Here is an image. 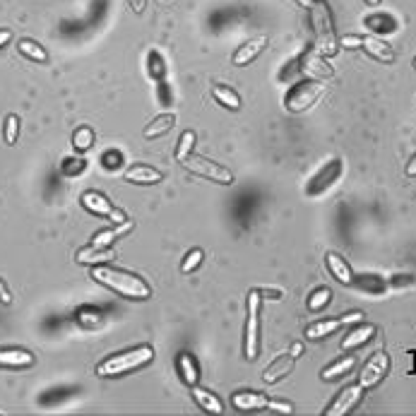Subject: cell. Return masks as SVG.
Instances as JSON below:
<instances>
[{
	"instance_id": "obj_11",
	"label": "cell",
	"mask_w": 416,
	"mask_h": 416,
	"mask_svg": "<svg viewBox=\"0 0 416 416\" xmlns=\"http://www.w3.org/2000/svg\"><path fill=\"white\" fill-rule=\"evenodd\" d=\"M361 395H364V388L361 385H349V388H344L340 395H337V399L330 404V409H327V416H344L349 414L351 409L356 407V404L361 402Z\"/></svg>"
},
{
	"instance_id": "obj_14",
	"label": "cell",
	"mask_w": 416,
	"mask_h": 416,
	"mask_svg": "<svg viewBox=\"0 0 416 416\" xmlns=\"http://www.w3.org/2000/svg\"><path fill=\"white\" fill-rule=\"evenodd\" d=\"M364 51L380 63H393L395 61L393 46H390L388 41H383L380 37H364Z\"/></svg>"
},
{
	"instance_id": "obj_38",
	"label": "cell",
	"mask_w": 416,
	"mask_h": 416,
	"mask_svg": "<svg viewBox=\"0 0 416 416\" xmlns=\"http://www.w3.org/2000/svg\"><path fill=\"white\" fill-rule=\"evenodd\" d=\"M101 164H104V169H109V171L121 169V166H123V154H121L118 149H109L104 156H101Z\"/></svg>"
},
{
	"instance_id": "obj_39",
	"label": "cell",
	"mask_w": 416,
	"mask_h": 416,
	"mask_svg": "<svg viewBox=\"0 0 416 416\" xmlns=\"http://www.w3.org/2000/svg\"><path fill=\"white\" fill-rule=\"evenodd\" d=\"M267 409H275V412H279V414H291L293 412V407L289 402H267Z\"/></svg>"
},
{
	"instance_id": "obj_43",
	"label": "cell",
	"mask_w": 416,
	"mask_h": 416,
	"mask_svg": "<svg viewBox=\"0 0 416 416\" xmlns=\"http://www.w3.org/2000/svg\"><path fill=\"white\" fill-rule=\"evenodd\" d=\"M10 39H12V32H10V29H0V48H3Z\"/></svg>"
},
{
	"instance_id": "obj_26",
	"label": "cell",
	"mask_w": 416,
	"mask_h": 416,
	"mask_svg": "<svg viewBox=\"0 0 416 416\" xmlns=\"http://www.w3.org/2000/svg\"><path fill=\"white\" fill-rule=\"evenodd\" d=\"M174 125H176V116L174 114H161V116H156V118L145 128V138L147 140H154V138H159V135L169 133Z\"/></svg>"
},
{
	"instance_id": "obj_36",
	"label": "cell",
	"mask_w": 416,
	"mask_h": 416,
	"mask_svg": "<svg viewBox=\"0 0 416 416\" xmlns=\"http://www.w3.org/2000/svg\"><path fill=\"white\" fill-rule=\"evenodd\" d=\"M85 169H87V161L82 159V156H70V159L63 161V174L70 176V178L72 176H80Z\"/></svg>"
},
{
	"instance_id": "obj_24",
	"label": "cell",
	"mask_w": 416,
	"mask_h": 416,
	"mask_svg": "<svg viewBox=\"0 0 416 416\" xmlns=\"http://www.w3.org/2000/svg\"><path fill=\"white\" fill-rule=\"evenodd\" d=\"M178 371H180V378H183V383L188 385V388H193V385H198V366H195V359L190 356V351H180L178 354Z\"/></svg>"
},
{
	"instance_id": "obj_32",
	"label": "cell",
	"mask_w": 416,
	"mask_h": 416,
	"mask_svg": "<svg viewBox=\"0 0 416 416\" xmlns=\"http://www.w3.org/2000/svg\"><path fill=\"white\" fill-rule=\"evenodd\" d=\"M354 284H359L361 289H366V291H371V293H383L385 291V282L375 275H366V277H359V279L354 277Z\"/></svg>"
},
{
	"instance_id": "obj_21",
	"label": "cell",
	"mask_w": 416,
	"mask_h": 416,
	"mask_svg": "<svg viewBox=\"0 0 416 416\" xmlns=\"http://www.w3.org/2000/svg\"><path fill=\"white\" fill-rule=\"evenodd\" d=\"M34 356L24 349H3L0 351V366L5 368H24V366H32Z\"/></svg>"
},
{
	"instance_id": "obj_44",
	"label": "cell",
	"mask_w": 416,
	"mask_h": 416,
	"mask_svg": "<svg viewBox=\"0 0 416 416\" xmlns=\"http://www.w3.org/2000/svg\"><path fill=\"white\" fill-rule=\"evenodd\" d=\"M407 174H409V176H416V154H414V159L407 164Z\"/></svg>"
},
{
	"instance_id": "obj_15",
	"label": "cell",
	"mask_w": 416,
	"mask_h": 416,
	"mask_svg": "<svg viewBox=\"0 0 416 416\" xmlns=\"http://www.w3.org/2000/svg\"><path fill=\"white\" fill-rule=\"evenodd\" d=\"M325 262H327V270H330V275L337 279L340 284H354V272H351V267L346 265V260L342 256H337V253H327L325 256Z\"/></svg>"
},
{
	"instance_id": "obj_8",
	"label": "cell",
	"mask_w": 416,
	"mask_h": 416,
	"mask_svg": "<svg viewBox=\"0 0 416 416\" xmlns=\"http://www.w3.org/2000/svg\"><path fill=\"white\" fill-rule=\"evenodd\" d=\"M298 70H301L308 80H320L322 82V80H330V77H335L332 65L325 61V56H322V53L315 51V48H311V51H306L301 58H298Z\"/></svg>"
},
{
	"instance_id": "obj_10",
	"label": "cell",
	"mask_w": 416,
	"mask_h": 416,
	"mask_svg": "<svg viewBox=\"0 0 416 416\" xmlns=\"http://www.w3.org/2000/svg\"><path fill=\"white\" fill-rule=\"evenodd\" d=\"M361 313H349V315H342V318H332V320H320L315 325H311L306 330L308 340H322V337L332 335L335 330H340L342 325H351V322H361Z\"/></svg>"
},
{
	"instance_id": "obj_6",
	"label": "cell",
	"mask_w": 416,
	"mask_h": 416,
	"mask_svg": "<svg viewBox=\"0 0 416 416\" xmlns=\"http://www.w3.org/2000/svg\"><path fill=\"white\" fill-rule=\"evenodd\" d=\"M183 169L190 171L195 176H202V178H209L214 183H222V185H231L233 183V174L224 166H219L217 161L212 159H205V156L198 154H190L188 159H183Z\"/></svg>"
},
{
	"instance_id": "obj_19",
	"label": "cell",
	"mask_w": 416,
	"mask_h": 416,
	"mask_svg": "<svg viewBox=\"0 0 416 416\" xmlns=\"http://www.w3.org/2000/svg\"><path fill=\"white\" fill-rule=\"evenodd\" d=\"M293 361H296V359H293L291 354L279 356V359H275L270 366H267V371L262 373V380H265V383H277V380L287 378V375L291 373V368H293Z\"/></svg>"
},
{
	"instance_id": "obj_48",
	"label": "cell",
	"mask_w": 416,
	"mask_h": 416,
	"mask_svg": "<svg viewBox=\"0 0 416 416\" xmlns=\"http://www.w3.org/2000/svg\"><path fill=\"white\" fill-rule=\"evenodd\" d=\"M414 67H416V58H414Z\"/></svg>"
},
{
	"instance_id": "obj_35",
	"label": "cell",
	"mask_w": 416,
	"mask_h": 416,
	"mask_svg": "<svg viewBox=\"0 0 416 416\" xmlns=\"http://www.w3.org/2000/svg\"><path fill=\"white\" fill-rule=\"evenodd\" d=\"M330 298H332V291L330 289H318L315 293H313L311 298H308V308H311L313 313L315 311H322V308L330 303Z\"/></svg>"
},
{
	"instance_id": "obj_16",
	"label": "cell",
	"mask_w": 416,
	"mask_h": 416,
	"mask_svg": "<svg viewBox=\"0 0 416 416\" xmlns=\"http://www.w3.org/2000/svg\"><path fill=\"white\" fill-rule=\"evenodd\" d=\"M233 407L241 409V412H256V409H265L267 402H270V397L262 393H236L231 397Z\"/></svg>"
},
{
	"instance_id": "obj_7",
	"label": "cell",
	"mask_w": 416,
	"mask_h": 416,
	"mask_svg": "<svg viewBox=\"0 0 416 416\" xmlns=\"http://www.w3.org/2000/svg\"><path fill=\"white\" fill-rule=\"evenodd\" d=\"M388 371H390V356L385 354V351H375V354L364 364V368H361L359 385L364 390L375 388V385L385 378V373H388Z\"/></svg>"
},
{
	"instance_id": "obj_33",
	"label": "cell",
	"mask_w": 416,
	"mask_h": 416,
	"mask_svg": "<svg viewBox=\"0 0 416 416\" xmlns=\"http://www.w3.org/2000/svg\"><path fill=\"white\" fill-rule=\"evenodd\" d=\"M72 145H75V149H80V152L90 149V147L94 145V133H92L90 128H77L75 135H72Z\"/></svg>"
},
{
	"instance_id": "obj_41",
	"label": "cell",
	"mask_w": 416,
	"mask_h": 416,
	"mask_svg": "<svg viewBox=\"0 0 416 416\" xmlns=\"http://www.w3.org/2000/svg\"><path fill=\"white\" fill-rule=\"evenodd\" d=\"M130 3V8H133V12H142V10H145V5H147V0H128Z\"/></svg>"
},
{
	"instance_id": "obj_2",
	"label": "cell",
	"mask_w": 416,
	"mask_h": 416,
	"mask_svg": "<svg viewBox=\"0 0 416 416\" xmlns=\"http://www.w3.org/2000/svg\"><path fill=\"white\" fill-rule=\"evenodd\" d=\"M311 24H313V37H315V51L322 53L325 58L335 56L340 51V39L335 34V24H332L330 5L325 0H315L311 8Z\"/></svg>"
},
{
	"instance_id": "obj_31",
	"label": "cell",
	"mask_w": 416,
	"mask_h": 416,
	"mask_svg": "<svg viewBox=\"0 0 416 416\" xmlns=\"http://www.w3.org/2000/svg\"><path fill=\"white\" fill-rule=\"evenodd\" d=\"M149 75L154 77L156 82H161L164 80V75H166V63H164V58H161V53L159 51H149Z\"/></svg>"
},
{
	"instance_id": "obj_23",
	"label": "cell",
	"mask_w": 416,
	"mask_h": 416,
	"mask_svg": "<svg viewBox=\"0 0 416 416\" xmlns=\"http://www.w3.org/2000/svg\"><path fill=\"white\" fill-rule=\"evenodd\" d=\"M373 335H375V327L373 325H359V327H354V330H351L349 335L342 340V349H344V351L356 349V346L366 344V342H368Z\"/></svg>"
},
{
	"instance_id": "obj_42",
	"label": "cell",
	"mask_w": 416,
	"mask_h": 416,
	"mask_svg": "<svg viewBox=\"0 0 416 416\" xmlns=\"http://www.w3.org/2000/svg\"><path fill=\"white\" fill-rule=\"evenodd\" d=\"M0 301H3V303H10V301H12V296H10L8 287H5L3 282H0Z\"/></svg>"
},
{
	"instance_id": "obj_46",
	"label": "cell",
	"mask_w": 416,
	"mask_h": 416,
	"mask_svg": "<svg viewBox=\"0 0 416 416\" xmlns=\"http://www.w3.org/2000/svg\"><path fill=\"white\" fill-rule=\"evenodd\" d=\"M298 5H301V8H306V10H311L313 8V3H315V0H296Z\"/></svg>"
},
{
	"instance_id": "obj_37",
	"label": "cell",
	"mask_w": 416,
	"mask_h": 416,
	"mask_svg": "<svg viewBox=\"0 0 416 416\" xmlns=\"http://www.w3.org/2000/svg\"><path fill=\"white\" fill-rule=\"evenodd\" d=\"M17 133H19V118L12 114L5 118V142L14 145V142H17Z\"/></svg>"
},
{
	"instance_id": "obj_25",
	"label": "cell",
	"mask_w": 416,
	"mask_h": 416,
	"mask_svg": "<svg viewBox=\"0 0 416 416\" xmlns=\"http://www.w3.org/2000/svg\"><path fill=\"white\" fill-rule=\"evenodd\" d=\"M212 96H214V101H219V104L224 106V109H229V111H238V109H241V96H238L236 92L231 90V87L214 85L212 87Z\"/></svg>"
},
{
	"instance_id": "obj_45",
	"label": "cell",
	"mask_w": 416,
	"mask_h": 416,
	"mask_svg": "<svg viewBox=\"0 0 416 416\" xmlns=\"http://www.w3.org/2000/svg\"><path fill=\"white\" fill-rule=\"evenodd\" d=\"M301 351H303L301 344H293L291 346V356H293V359H298V356H301Z\"/></svg>"
},
{
	"instance_id": "obj_22",
	"label": "cell",
	"mask_w": 416,
	"mask_h": 416,
	"mask_svg": "<svg viewBox=\"0 0 416 416\" xmlns=\"http://www.w3.org/2000/svg\"><path fill=\"white\" fill-rule=\"evenodd\" d=\"M130 229H133V224H130V222L116 224L114 229H104V231H99L94 238H92V243H90V246H94V248H109L111 243L116 241V238H118V236H123V233H125V231H130Z\"/></svg>"
},
{
	"instance_id": "obj_12",
	"label": "cell",
	"mask_w": 416,
	"mask_h": 416,
	"mask_svg": "<svg viewBox=\"0 0 416 416\" xmlns=\"http://www.w3.org/2000/svg\"><path fill=\"white\" fill-rule=\"evenodd\" d=\"M267 43H270V41H267V37L248 39V41L241 43V46L236 48V53H233V65L243 67V65H248V63H253L262 51H265Z\"/></svg>"
},
{
	"instance_id": "obj_5",
	"label": "cell",
	"mask_w": 416,
	"mask_h": 416,
	"mask_svg": "<svg viewBox=\"0 0 416 416\" xmlns=\"http://www.w3.org/2000/svg\"><path fill=\"white\" fill-rule=\"evenodd\" d=\"M260 301L262 291L253 289L248 293V320H246V344H243V354L248 361L258 356V340H260Z\"/></svg>"
},
{
	"instance_id": "obj_3",
	"label": "cell",
	"mask_w": 416,
	"mask_h": 416,
	"mask_svg": "<svg viewBox=\"0 0 416 416\" xmlns=\"http://www.w3.org/2000/svg\"><path fill=\"white\" fill-rule=\"evenodd\" d=\"M152 359H154V349H152V346H135V349L121 351V354L109 356L106 361H101L99 368H96V375H101V378H116V375L142 368V366H147Z\"/></svg>"
},
{
	"instance_id": "obj_13",
	"label": "cell",
	"mask_w": 416,
	"mask_h": 416,
	"mask_svg": "<svg viewBox=\"0 0 416 416\" xmlns=\"http://www.w3.org/2000/svg\"><path fill=\"white\" fill-rule=\"evenodd\" d=\"M82 207H85L87 212L96 214V217H106V219H111L116 214V207L109 202V198L96 193V190H87V193L82 195Z\"/></svg>"
},
{
	"instance_id": "obj_17",
	"label": "cell",
	"mask_w": 416,
	"mask_h": 416,
	"mask_svg": "<svg viewBox=\"0 0 416 416\" xmlns=\"http://www.w3.org/2000/svg\"><path fill=\"white\" fill-rule=\"evenodd\" d=\"M161 178H164L161 171L152 169V166H145V164H135L125 171V180H130V183H140V185H154V183H159Z\"/></svg>"
},
{
	"instance_id": "obj_40",
	"label": "cell",
	"mask_w": 416,
	"mask_h": 416,
	"mask_svg": "<svg viewBox=\"0 0 416 416\" xmlns=\"http://www.w3.org/2000/svg\"><path fill=\"white\" fill-rule=\"evenodd\" d=\"M340 46H344V48H359V46H364V37H344L340 41Z\"/></svg>"
},
{
	"instance_id": "obj_28",
	"label": "cell",
	"mask_w": 416,
	"mask_h": 416,
	"mask_svg": "<svg viewBox=\"0 0 416 416\" xmlns=\"http://www.w3.org/2000/svg\"><path fill=\"white\" fill-rule=\"evenodd\" d=\"M17 51L22 53L24 58H29V61H37V63H46L48 61L46 48H43L41 43L32 41V39H22V41H17Z\"/></svg>"
},
{
	"instance_id": "obj_29",
	"label": "cell",
	"mask_w": 416,
	"mask_h": 416,
	"mask_svg": "<svg viewBox=\"0 0 416 416\" xmlns=\"http://www.w3.org/2000/svg\"><path fill=\"white\" fill-rule=\"evenodd\" d=\"M193 147H195V133L193 130H185L178 140V147H176V159L183 164V159H188L190 152H193Z\"/></svg>"
},
{
	"instance_id": "obj_47",
	"label": "cell",
	"mask_w": 416,
	"mask_h": 416,
	"mask_svg": "<svg viewBox=\"0 0 416 416\" xmlns=\"http://www.w3.org/2000/svg\"><path fill=\"white\" fill-rule=\"evenodd\" d=\"M366 3H368V5H378L380 0H366Z\"/></svg>"
},
{
	"instance_id": "obj_18",
	"label": "cell",
	"mask_w": 416,
	"mask_h": 416,
	"mask_svg": "<svg viewBox=\"0 0 416 416\" xmlns=\"http://www.w3.org/2000/svg\"><path fill=\"white\" fill-rule=\"evenodd\" d=\"M190 395H193V399L198 402L200 409H205L207 414H224V404L222 399L217 397V395H212L209 390L205 388H198V385H193L190 388Z\"/></svg>"
},
{
	"instance_id": "obj_27",
	"label": "cell",
	"mask_w": 416,
	"mask_h": 416,
	"mask_svg": "<svg viewBox=\"0 0 416 416\" xmlns=\"http://www.w3.org/2000/svg\"><path fill=\"white\" fill-rule=\"evenodd\" d=\"M354 366H356L354 356H342L340 361H335V364H330L325 371H322L320 378L322 380H337V378H342V375L349 373V371H354Z\"/></svg>"
},
{
	"instance_id": "obj_9",
	"label": "cell",
	"mask_w": 416,
	"mask_h": 416,
	"mask_svg": "<svg viewBox=\"0 0 416 416\" xmlns=\"http://www.w3.org/2000/svg\"><path fill=\"white\" fill-rule=\"evenodd\" d=\"M342 161L340 159H332V161H327L325 166H322L320 171H318L315 176H313L311 180H308V185H306V193L311 195V198H315V195H320V193H325L330 185H335L337 183V178L342 176Z\"/></svg>"
},
{
	"instance_id": "obj_20",
	"label": "cell",
	"mask_w": 416,
	"mask_h": 416,
	"mask_svg": "<svg viewBox=\"0 0 416 416\" xmlns=\"http://www.w3.org/2000/svg\"><path fill=\"white\" fill-rule=\"evenodd\" d=\"M75 260L80 262V265H101V262H111V260H114V253H111V248L87 246V248H82V251L77 253Z\"/></svg>"
},
{
	"instance_id": "obj_34",
	"label": "cell",
	"mask_w": 416,
	"mask_h": 416,
	"mask_svg": "<svg viewBox=\"0 0 416 416\" xmlns=\"http://www.w3.org/2000/svg\"><path fill=\"white\" fill-rule=\"evenodd\" d=\"M77 322H80L82 327H94L101 322V313L96 311V308H80L77 311Z\"/></svg>"
},
{
	"instance_id": "obj_4",
	"label": "cell",
	"mask_w": 416,
	"mask_h": 416,
	"mask_svg": "<svg viewBox=\"0 0 416 416\" xmlns=\"http://www.w3.org/2000/svg\"><path fill=\"white\" fill-rule=\"evenodd\" d=\"M322 92H325V82L320 80L298 82V85H293L291 90H289V94L284 96V106H287V111H291V114H301V111L311 109V106L320 99Z\"/></svg>"
},
{
	"instance_id": "obj_30",
	"label": "cell",
	"mask_w": 416,
	"mask_h": 416,
	"mask_svg": "<svg viewBox=\"0 0 416 416\" xmlns=\"http://www.w3.org/2000/svg\"><path fill=\"white\" fill-rule=\"evenodd\" d=\"M202 260H205V253L200 251V248H193V251L183 258V262H180V272H183V275H190V272L198 270V267L202 265Z\"/></svg>"
},
{
	"instance_id": "obj_1",
	"label": "cell",
	"mask_w": 416,
	"mask_h": 416,
	"mask_svg": "<svg viewBox=\"0 0 416 416\" xmlns=\"http://www.w3.org/2000/svg\"><path fill=\"white\" fill-rule=\"evenodd\" d=\"M92 279L104 287L114 289L116 293L125 298H135V301H145V298L152 296V289L145 279H140L133 272L118 270V267H109V265H94L92 267Z\"/></svg>"
}]
</instances>
